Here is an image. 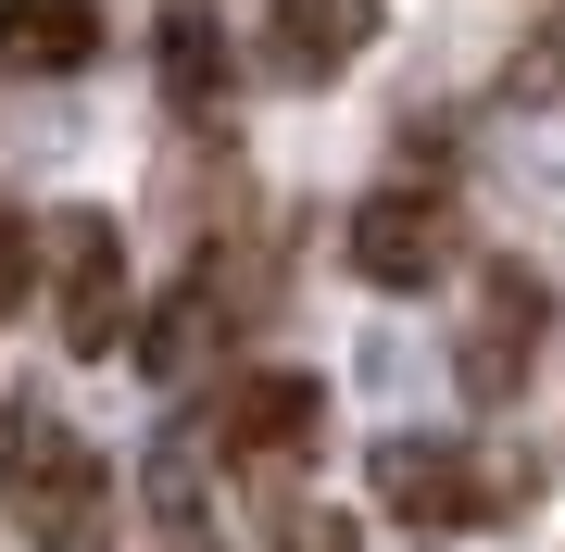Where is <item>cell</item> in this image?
<instances>
[{
    "mask_svg": "<svg viewBox=\"0 0 565 552\" xmlns=\"http://www.w3.org/2000/svg\"><path fill=\"white\" fill-rule=\"evenodd\" d=\"M0 515L25 528V552H114V477L39 389L0 402Z\"/></svg>",
    "mask_w": 565,
    "mask_h": 552,
    "instance_id": "6da1fadb",
    "label": "cell"
},
{
    "mask_svg": "<svg viewBox=\"0 0 565 552\" xmlns=\"http://www.w3.org/2000/svg\"><path fill=\"white\" fill-rule=\"evenodd\" d=\"M51 327L76 365H102V351L126 339V226L102 202H76V214H51Z\"/></svg>",
    "mask_w": 565,
    "mask_h": 552,
    "instance_id": "7a4b0ae2",
    "label": "cell"
},
{
    "mask_svg": "<svg viewBox=\"0 0 565 552\" xmlns=\"http://www.w3.org/2000/svg\"><path fill=\"white\" fill-rule=\"evenodd\" d=\"M364 477H377V502L403 515V528H427V540L478 528V515L503 502V477H478V465H465V440H415V427H390L377 452H364Z\"/></svg>",
    "mask_w": 565,
    "mask_h": 552,
    "instance_id": "3957f363",
    "label": "cell"
},
{
    "mask_svg": "<svg viewBox=\"0 0 565 552\" xmlns=\"http://www.w3.org/2000/svg\"><path fill=\"white\" fill-rule=\"evenodd\" d=\"M541 327H553V289L527 277V264H490L478 277V314H465V351H452L465 402H515L527 365H541Z\"/></svg>",
    "mask_w": 565,
    "mask_h": 552,
    "instance_id": "277c9868",
    "label": "cell"
},
{
    "mask_svg": "<svg viewBox=\"0 0 565 552\" xmlns=\"http://www.w3.org/2000/svg\"><path fill=\"white\" fill-rule=\"evenodd\" d=\"M315 440H327V389L315 377H289V365L226 377V402H214V452L226 465H302Z\"/></svg>",
    "mask_w": 565,
    "mask_h": 552,
    "instance_id": "5b68a950",
    "label": "cell"
},
{
    "mask_svg": "<svg viewBox=\"0 0 565 552\" xmlns=\"http://www.w3.org/2000/svg\"><path fill=\"white\" fill-rule=\"evenodd\" d=\"M340 264H352L364 289H440V264H452V214L427 202V188H377V202H352Z\"/></svg>",
    "mask_w": 565,
    "mask_h": 552,
    "instance_id": "8992f818",
    "label": "cell"
},
{
    "mask_svg": "<svg viewBox=\"0 0 565 552\" xmlns=\"http://www.w3.org/2000/svg\"><path fill=\"white\" fill-rule=\"evenodd\" d=\"M377 25H390L377 0H277V13H264L277 51H264V63H277L289 88H327V76H352V63L377 51Z\"/></svg>",
    "mask_w": 565,
    "mask_h": 552,
    "instance_id": "52a82bcc",
    "label": "cell"
},
{
    "mask_svg": "<svg viewBox=\"0 0 565 552\" xmlns=\"http://www.w3.org/2000/svg\"><path fill=\"white\" fill-rule=\"evenodd\" d=\"M102 51V0H0V63L13 76H76Z\"/></svg>",
    "mask_w": 565,
    "mask_h": 552,
    "instance_id": "ba28073f",
    "label": "cell"
},
{
    "mask_svg": "<svg viewBox=\"0 0 565 552\" xmlns=\"http://www.w3.org/2000/svg\"><path fill=\"white\" fill-rule=\"evenodd\" d=\"M151 63H163V88H177L189 113H214L226 88H239V51H226V25L202 13V0H177V13L151 25Z\"/></svg>",
    "mask_w": 565,
    "mask_h": 552,
    "instance_id": "9c48e42d",
    "label": "cell"
},
{
    "mask_svg": "<svg viewBox=\"0 0 565 552\" xmlns=\"http://www.w3.org/2000/svg\"><path fill=\"white\" fill-rule=\"evenodd\" d=\"M25 289H39V226H25L13 202H0V314H13Z\"/></svg>",
    "mask_w": 565,
    "mask_h": 552,
    "instance_id": "30bf717a",
    "label": "cell"
},
{
    "mask_svg": "<svg viewBox=\"0 0 565 552\" xmlns=\"http://www.w3.org/2000/svg\"><path fill=\"white\" fill-rule=\"evenodd\" d=\"M264 552H364V540L340 528V515H289V528H277V540H264Z\"/></svg>",
    "mask_w": 565,
    "mask_h": 552,
    "instance_id": "8fae6325",
    "label": "cell"
}]
</instances>
